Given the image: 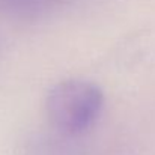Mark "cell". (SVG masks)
Masks as SVG:
<instances>
[{
	"mask_svg": "<svg viewBox=\"0 0 155 155\" xmlns=\"http://www.w3.org/2000/svg\"><path fill=\"white\" fill-rule=\"evenodd\" d=\"M103 105L104 94L98 84L81 78H66L48 91L45 114L54 130L75 136L91 128Z\"/></svg>",
	"mask_w": 155,
	"mask_h": 155,
	"instance_id": "cell-1",
	"label": "cell"
},
{
	"mask_svg": "<svg viewBox=\"0 0 155 155\" xmlns=\"http://www.w3.org/2000/svg\"><path fill=\"white\" fill-rule=\"evenodd\" d=\"M69 2L71 0H0V14L21 21L38 20Z\"/></svg>",
	"mask_w": 155,
	"mask_h": 155,
	"instance_id": "cell-2",
	"label": "cell"
}]
</instances>
